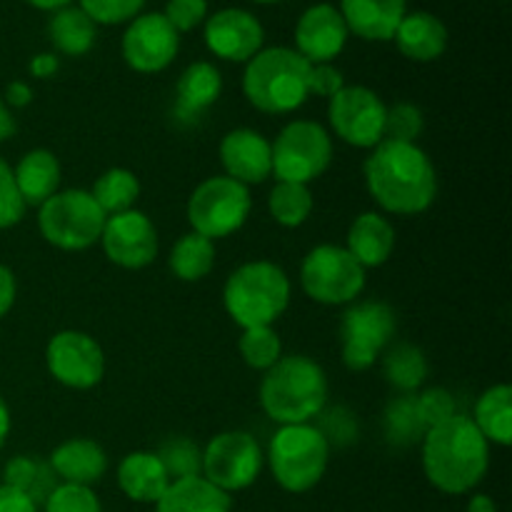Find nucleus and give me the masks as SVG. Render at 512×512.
<instances>
[{
  "label": "nucleus",
  "instance_id": "1",
  "mask_svg": "<svg viewBox=\"0 0 512 512\" xmlns=\"http://www.w3.org/2000/svg\"><path fill=\"white\" fill-rule=\"evenodd\" d=\"M370 198L390 215H420L435 203L438 173L418 143L383 140L363 163Z\"/></svg>",
  "mask_w": 512,
  "mask_h": 512
},
{
  "label": "nucleus",
  "instance_id": "25",
  "mask_svg": "<svg viewBox=\"0 0 512 512\" xmlns=\"http://www.w3.org/2000/svg\"><path fill=\"white\" fill-rule=\"evenodd\" d=\"M345 250L368 268H380L390 260L395 250V228L385 215L373 213H360L358 218L350 223L348 240H345Z\"/></svg>",
  "mask_w": 512,
  "mask_h": 512
},
{
  "label": "nucleus",
  "instance_id": "45",
  "mask_svg": "<svg viewBox=\"0 0 512 512\" xmlns=\"http://www.w3.org/2000/svg\"><path fill=\"white\" fill-rule=\"evenodd\" d=\"M345 88V78L333 63H318L310 65L308 73V95H318V98H333Z\"/></svg>",
  "mask_w": 512,
  "mask_h": 512
},
{
  "label": "nucleus",
  "instance_id": "22",
  "mask_svg": "<svg viewBox=\"0 0 512 512\" xmlns=\"http://www.w3.org/2000/svg\"><path fill=\"white\" fill-rule=\"evenodd\" d=\"M115 478H118L120 493L140 505H155L173 483L158 453H150V450H135L125 455L118 463Z\"/></svg>",
  "mask_w": 512,
  "mask_h": 512
},
{
  "label": "nucleus",
  "instance_id": "23",
  "mask_svg": "<svg viewBox=\"0 0 512 512\" xmlns=\"http://www.w3.org/2000/svg\"><path fill=\"white\" fill-rule=\"evenodd\" d=\"M223 93V75L208 60L190 63L175 85V118L180 123H195Z\"/></svg>",
  "mask_w": 512,
  "mask_h": 512
},
{
  "label": "nucleus",
  "instance_id": "39",
  "mask_svg": "<svg viewBox=\"0 0 512 512\" xmlns=\"http://www.w3.org/2000/svg\"><path fill=\"white\" fill-rule=\"evenodd\" d=\"M40 508L43 512H103V503L93 488L58 483Z\"/></svg>",
  "mask_w": 512,
  "mask_h": 512
},
{
  "label": "nucleus",
  "instance_id": "15",
  "mask_svg": "<svg viewBox=\"0 0 512 512\" xmlns=\"http://www.w3.org/2000/svg\"><path fill=\"white\" fill-rule=\"evenodd\" d=\"M123 60L135 73H163L180 50V33L163 13H143L128 23L123 33Z\"/></svg>",
  "mask_w": 512,
  "mask_h": 512
},
{
  "label": "nucleus",
  "instance_id": "40",
  "mask_svg": "<svg viewBox=\"0 0 512 512\" xmlns=\"http://www.w3.org/2000/svg\"><path fill=\"white\" fill-rule=\"evenodd\" d=\"M78 8L95 25H123L138 18L145 0H78Z\"/></svg>",
  "mask_w": 512,
  "mask_h": 512
},
{
  "label": "nucleus",
  "instance_id": "42",
  "mask_svg": "<svg viewBox=\"0 0 512 512\" xmlns=\"http://www.w3.org/2000/svg\"><path fill=\"white\" fill-rule=\"evenodd\" d=\"M415 408H418V415L420 420H423L425 430L443 423V420H448L450 415L458 413V405H455L453 393H448L445 388H428L420 395H415Z\"/></svg>",
  "mask_w": 512,
  "mask_h": 512
},
{
  "label": "nucleus",
  "instance_id": "36",
  "mask_svg": "<svg viewBox=\"0 0 512 512\" xmlns=\"http://www.w3.org/2000/svg\"><path fill=\"white\" fill-rule=\"evenodd\" d=\"M240 358L253 370H270L283 358V343L275 333L273 325H260V328H245L240 335Z\"/></svg>",
  "mask_w": 512,
  "mask_h": 512
},
{
  "label": "nucleus",
  "instance_id": "11",
  "mask_svg": "<svg viewBox=\"0 0 512 512\" xmlns=\"http://www.w3.org/2000/svg\"><path fill=\"white\" fill-rule=\"evenodd\" d=\"M398 330L393 308L380 300L350 303L340 320V350L345 368L353 373L373 368Z\"/></svg>",
  "mask_w": 512,
  "mask_h": 512
},
{
  "label": "nucleus",
  "instance_id": "49",
  "mask_svg": "<svg viewBox=\"0 0 512 512\" xmlns=\"http://www.w3.org/2000/svg\"><path fill=\"white\" fill-rule=\"evenodd\" d=\"M28 70L33 78H40V80L53 78V75L60 70V58L55 53H38L33 60H30Z\"/></svg>",
  "mask_w": 512,
  "mask_h": 512
},
{
  "label": "nucleus",
  "instance_id": "19",
  "mask_svg": "<svg viewBox=\"0 0 512 512\" xmlns=\"http://www.w3.org/2000/svg\"><path fill=\"white\" fill-rule=\"evenodd\" d=\"M220 163L225 175L243 185H260L273 175V148L263 133L235 128L220 140Z\"/></svg>",
  "mask_w": 512,
  "mask_h": 512
},
{
  "label": "nucleus",
  "instance_id": "3",
  "mask_svg": "<svg viewBox=\"0 0 512 512\" xmlns=\"http://www.w3.org/2000/svg\"><path fill=\"white\" fill-rule=\"evenodd\" d=\"M328 375L308 355H283L260 380V408L278 425L313 423L328 405Z\"/></svg>",
  "mask_w": 512,
  "mask_h": 512
},
{
  "label": "nucleus",
  "instance_id": "37",
  "mask_svg": "<svg viewBox=\"0 0 512 512\" xmlns=\"http://www.w3.org/2000/svg\"><path fill=\"white\" fill-rule=\"evenodd\" d=\"M160 463L168 470L170 480L193 478L200 475V463H203V450L188 438H173L158 450Z\"/></svg>",
  "mask_w": 512,
  "mask_h": 512
},
{
  "label": "nucleus",
  "instance_id": "14",
  "mask_svg": "<svg viewBox=\"0 0 512 512\" xmlns=\"http://www.w3.org/2000/svg\"><path fill=\"white\" fill-rule=\"evenodd\" d=\"M48 373L70 390H90L103 380L105 353L93 335L83 330H60L45 348Z\"/></svg>",
  "mask_w": 512,
  "mask_h": 512
},
{
  "label": "nucleus",
  "instance_id": "43",
  "mask_svg": "<svg viewBox=\"0 0 512 512\" xmlns=\"http://www.w3.org/2000/svg\"><path fill=\"white\" fill-rule=\"evenodd\" d=\"M163 15L178 33H188V30L205 23V18H208V0H168Z\"/></svg>",
  "mask_w": 512,
  "mask_h": 512
},
{
  "label": "nucleus",
  "instance_id": "50",
  "mask_svg": "<svg viewBox=\"0 0 512 512\" xmlns=\"http://www.w3.org/2000/svg\"><path fill=\"white\" fill-rule=\"evenodd\" d=\"M15 133V118H13V110L5 105V100L0 98V143L10 138Z\"/></svg>",
  "mask_w": 512,
  "mask_h": 512
},
{
  "label": "nucleus",
  "instance_id": "9",
  "mask_svg": "<svg viewBox=\"0 0 512 512\" xmlns=\"http://www.w3.org/2000/svg\"><path fill=\"white\" fill-rule=\"evenodd\" d=\"M368 270L345 250V245H318L300 265L305 295L320 305H350L365 290Z\"/></svg>",
  "mask_w": 512,
  "mask_h": 512
},
{
  "label": "nucleus",
  "instance_id": "24",
  "mask_svg": "<svg viewBox=\"0 0 512 512\" xmlns=\"http://www.w3.org/2000/svg\"><path fill=\"white\" fill-rule=\"evenodd\" d=\"M400 53L415 63H433L448 50V28L443 20L425 10L405 13L393 35Z\"/></svg>",
  "mask_w": 512,
  "mask_h": 512
},
{
  "label": "nucleus",
  "instance_id": "8",
  "mask_svg": "<svg viewBox=\"0 0 512 512\" xmlns=\"http://www.w3.org/2000/svg\"><path fill=\"white\" fill-rule=\"evenodd\" d=\"M250 210H253V198L248 185L228 175H213L190 193L188 223L193 233L215 243L218 238L238 233L248 223Z\"/></svg>",
  "mask_w": 512,
  "mask_h": 512
},
{
  "label": "nucleus",
  "instance_id": "27",
  "mask_svg": "<svg viewBox=\"0 0 512 512\" xmlns=\"http://www.w3.org/2000/svg\"><path fill=\"white\" fill-rule=\"evenodd\" d=\"M155 512H233V498L203 475H193L173 480L155 503Z\"/></svg>",
  "mask_w": 512,
  "mask_h": 512
},
{
  "label": "nucleus",
  "instance_id": "33",
  "mask_svg": "<svg viewBox=\"0 0 512 512\" xmlns=\"http://www.w3.org/2000/svg\"><path fill=\"white\" fill-rule=\"evenodd\" d=\"M90 195H93V200L105 215L125 213V210H133L135 203H138L140 180L135 178L133 170L110 168L95 180Z\"/></svg>",
  "mask_w": 512,
  "mask_h": 512
},
{
  "label": "nucleus",
  "instance_id": "18",
  "mask_svg": "<svg viewBox=\"0 0 512 512\" xmlns=\"http://www.w3.org/2000/svg\"><path fill=\"white\" fill-rule=\"evenodd\" d=\"M348 25L335 5L315 3L305 10L295 25V53L310 65L333 63L348 43Z\"/></svg>",
  "mask_w": 512,
  "mask_h": 512
},
{
  "label": "nucleus",
  "instance_id": "51",
  "mask_svg": "<svg viewBox=\"0 0 512 512\" xmlns=\"http://www.w3.org/2000/svg\"><path fill=\"white\" fill-rule=\"evenodd\" d=\"M468 512H498V505H495V500L490 495L475 493L468 500Z\"/></svg>",
  "mask_w": 512,
  "mask_h": 512
},
{
  "label": "nucleus",
  "instance_id": "29",
  "mask_svg": "<svg viewBox=\"0 0 512 512\" xmlns=\"http://www.w3.org/2000/svg\"><path fill=\"white\" fill-rule=\"evenodd\" d=\"M48 40L58 53L68 55V58H80V55L90 53L98 40V25L78 5H65L50 15Z\"/></svg>",
  "mask_w": 512,
  "mask_h": 512
},
{
  "label": "nucleus",
  "instance_id": "41",
  "mask_svg": "<svg viewBox=\"0 0 512 512\" xmlns=\"http://www.w3.org/2000/svg\"><path fill=\"white\" fill-rule=\"evenodd\" d=\"M25 210H28V205L20 198L13 168L0 158V230L18 225L25 218Z\"/></svg>",
  "mask_w": 512,
  "mask_h": 512
},
{
  "label": "nucleus",
  "instance_id": "20",
  "mask_svg": "<svg viewBox=\"0 0 512 512\" xmlns=\"http://www.w3.org/2000/svg\"><path fill=\"white\" fill-rule=\"evenodd\" d=\"M48 465L55 478H58V483L93 488L108 473V455L95 440L70 438L50 453Z\"/></svg>",
  "mask_w": 512,
  "mask_h": 512
},
{
  "label": "nucleus",
  "instance_id": "38",
  "mask_svg": "<svg viewBox=\"0 0 512 512\" xmlns=\"http://www.w3.org/2000/svg\"><path fill=\"white\" fill-rule=\"evenodd\" d=\"M425 130V115L418 105L400 103L390 105L385 113V140H398V143H415Z\"/></svg>",
  "mask_w": 512,
  "mask_h": 512
},
{
  "label": "nucleus",
  "instance_id": "26",
  "mask_svg": "<svg viewBox=\"0 0 512 512\" xmlns=\"http://www.w3.org/2000/svg\"><path fill=\"white\" fill-rule=\"evenodd\" d=\"M15 185L20 190V198L25 200V205H33L40 208L48 198H53L60 190V178H63V170H60L58 158L55 153L45 148L28 150L23 158L18 160V165L13 168Z\"/></svg>",
  "mask_w": 512,
  "mask_h": 512
},
{
  "label": "nucleus",
  "instance_id": "48",
  "mask_svg": "<svg viewBox=\"0 0 512 512\" xmlns=\"http://www.w3.org/2000/svg\"><path fill=\"white\" fill-rule=\"evenodd\" d=\"M5 105L8 108H28L33 103V88H30L25 80H13V83L5 88Z\"/></svg>",
  "mask_w": 512,
  "mask_h": 512
},
{
  "label": "nucleus",
  "instance_id": "16",
  "mask_svg": "<svg viewBox=\"0 0 512 512\" xmlns=\"http://www.w3.org/2000/svg\"><path fill=\"white\" fill-rule=\"evenodd\" d=\"M100 245L105 258L118 268H148L158 258V230L143 210H125L105 218Z\"/></svg>",
  "mask_w": 512,
  "mask_h": 512
},
{
  "label": "nucleus",
  "instance_id": "52",
  "mask_svg": "<svg viewBox=\"0 0 512 512\" xmlns=\"http://www.w3.org/2000/svg\"><path fill=\"white\" fill-rule=\"evenodd\" d=\"M10 428H13V418H10V408L3 398H0V450L8 443Z\"/></svg>",
  "mask_w": 512,
  "mask_h": 512
},
{
  "label": "nucleus",
  "instance_id": "46",
  "mask_svg": "<svg viewBox=\"0 0 512 512\" xmlns=\"http://www.w3.org/2000/svg\"><path fill=\"white\" fill-rule=\"evenodd\" d=\"M0 512H38V505L10 485H0Z\"/></svg>",
  "mask_w": 512,
  "mask_h": 512
},
{
  "label": "nucleus",
  "instance_id": "28",
  "mask_svg": "<svg viewBox=\"0 0 512 512\" xmlns=\"http://www.w3.org/2000/svg\"><path fill=\"white\" fill-rule=\"evenodd\" d=\"M470 420L490 445H512V388L508 383L493 385L478 400Z\"/></svg>",
  "mask_w": 512,
  "mask_h": 512
},
{
  "label": "nucleus",
  "instance_id": "6",
  "mask_svg": "<svg viewBox=\"0 0 512 512\" xmlns=\"http://www.w3.org/2000/svg\"><path fill=\"white\" fill-rule=\"evenodd\" d=\"M275 483L285 493L303 495L325 478L330 465V443L313 423L280 425L265 455Z\"/></svg>",
  "mask_w": 512,
  "mask_h": 512
},
{
  "label": "nucleus",
  "instance_id": "4",
  "mask_svg": "<svg viewBox=\"0 0 512 512\" xmlns=\"http://www.w3.org/2000/svg\"><path fill=\"white\" fill-rule=\"evenodd\" d=\"M308 73L310 63L293 48H263L245 63L243 93L260 113L288 115L310 98Z\"/></svg>",
  "mask_w": 512,
  "mask_h": 512
},
{
  "label": "nucleus",
  "instance_id": "44",
  "mask_svg": "<svg viewBox=\"0 0 512 512\" xmlns=\"http://www.w3.org/2000/svg\"><path fill=\"white\" fill-rule=\"evenodd\" d=\"M325 413V410H323ZM320 433L325 435V440L333 445H348L355 443V435H358V425H355V415H350L345 408H333L325 413V423L315 425Z\"/></svg>",
  "mask_w": 512,
  "mask_h": 512
},
{
  "label": "nucleus",
  "instance_id": "13",
  "mask_svg": "<svg viewBox=\"0 0 512 512\" xmlns=\"http://www.w3.org/2000/svg\"><path fill=\"white\" fill-rule=\"evenodd\" d=\"M385 113L388 105L365 85H345L328 103V123L333 133L343 143L363 150H373L385 140Z\"/></svg>",
  "mask_w": 512,
  "mask_h": 512
},
{
  "label": "nucleus",
  "instance_id": "17",
  "mask_svg": "<svg viewBox=\"0 0 512 512\" xmlns=\"http://www.w3.org/2000/svg\"><path fill=\"white\" fill-rule=\"evenodd\" d=\"M203 38L210 53L228 63H248L263 50L265 30L250 10L223 8L205 18Z\"/></svg>",
  "mask_w": 512,
  "mask_h": 512
},
{
  "label": "nucleus",
  "instance_id": "30",
  "mask_svg": "<svg viewBox=\"0 0 512 512\" xmlns=\"http://www.w3.org/2000/svg\"><path fill=\"white\" fill-rule=\"evenodd\" d=\"M383 358V375L395 390L403 395H413L415 390L423 388L428 378V358L423 350L413 343H395L385 348Z\"/></svg>",
  "mask_w": 512,
  "mask_h": 512
},
{
  "label": "nucleus",
  "instance_id": "35",
  "mask_svg": "<svg viewBox=\"0 0 512 512\" xmlns=\"http://www.w3.org/2000/svg\"><path fill=\"white\" fill-rule=\"evenodd\" d=\"M383 430L388 443L398 445V448H408V445L423 440L425 425L415 408V395H400V398L390 400L383 415Z\"/></svg>",
  "mask_w": 512,
  "mask_h": 512
},
{
  "label": "nucleus",
  "instance_id": "53",
  "mask_svg": "<svg viewBox=\"0 0 512 512\" xmlns=\"http://www.w3.org/2000/svg\"><path fill=\"white\" fill-rule=\"evenodd\" d=\"M25 3L38 10H45V13H55V10L65 8V5H73V0H25Z\"/></svg>",
  "mask_w": 512,
  "mask_h": 512
},
{
  "label": "nucleus",
  "instance_id": "32",
  "mask_svg": "<svg viewBox=\"0 0 512 512\" xmlns=\"http://www.w3.org/2000/svg\"><path fill=\"white\" fill-rule=\"evenodd\" d=\"M3 485L20 490L23 495H28L35 505H43L45 498L55 490L58 478L50 470L48 463L33 458V455H15L13 460H8L3 470Z\"/></svg>",
  "mask_w": 512,
  "mask_h": 512
},
{
  "label": "nucleus",
  "instance_id": "12",
  "mask_svg": "<svg viewBox=\"0 0 512 512\" xmlns=\"http://www.w3.org/2000/svg\"><path fill=\"white\" fill-rule=\"evenodd\" d=\"M265 453L258 440L245 430L218 433L203 448L200 475L223 493L233 495L248 490L263 470Z\"/></svg>",
  "mask_w": 512,
  "mask_h": 512
},
{
  "label": "nucleus",
  "instance_id": "54",
  "mask_svg": "<svg viewBox=\"0 0 512 512\" xmlns=\"http://www.w3.org/2000/svg\"><path fill=\"white\" fill-rule=\"evenodd\" d=\"M253 3H260V5H273V3H280V0H253Z\"/></svg>",
  "mask_w": 512,
  "mask_h": 512
},
{
  "label": "nucleus",
  "instance_id": "21",
  "mask_svg": "<svg viewBox=\"0 0 512 512\" xmlns=\"http://www.w3.org/2000/svg\"><path fill=\"white\" fill-rule=\"evenodd\" d=\"M348 33L373 43L393 40L400 20L408 13V0H340Z\"/></svg>",
  "mask_w": 512,
  "mask_h": 512
},
{
  "label": "nucleus",
  "instance_id": "10",
  "mask_svg": "<svg viewBox=\"0 0 512 512\" xmlns=\"http://www.w3.org/2000/svg\"><path fill=\"white\" fill-rule=\"evenodd\" d=\"M273 148V175L288 183H313L333 163V140L330 133L315 120H290Z\"/></svg>",
  "mask_w": 512,
  "mask_h": 512
},
{
  "label": "nucleus",
  "instance_id": "2",
  "mask_svg": "<svg viewBox=\"0 0 512 512\" xmlns=\"http://www.w3.org/2000/svg\"><path fill=\"white\" fill-rule=\"evenodd\" d=\"M420 450L425 478L445 495L473 493L488 475L490 443L465 413L425 430Z\"/></svg>",
  "mask_w": 512,
  "mask_h": 512
},
{
  "label": "nucleus",
  "instance_id": "31",
  "mask_svg": "<svg viewBox=\"0 0 512 512\" xmlns=\"http://www.w3.org/2000/svg\"><path fill=\"white\" fill-rule=\"evenodd\" d=\"M170 270L183 283H198L215 268V243L198 233H185L175 240L168 258Z\"/></svg>",
  "mask_w": 512,
  "mask_h": 512
},
{
  "label": "nucleus",
  "instance_id": "5",
  "mask_svg": "<svg viewBox=\"0 0 512 512\" xmlns=\"http://www.w3.org/2000/svg\"><path fill=\"white\" fill-rule=\"evenodd\" d=\"M290 295V278L270 260L243 263L223 285L225 313L243 330L273 325L288 310Z\"/></svg>",
  "mask_w": 512,
  "mask_h": 512
},
{
  "label": "nucleus",
  "instance_id": "47",
  "mask_svg": "<svg viewBox=\"0 0 512 512\" xmlns=\"http://www.w3.org/2000/svg\"><path fill=\"white\" fill-rule=\"evenodd\" d=\"M15 295H18V283L8 265L0 263V320L13 310Z\"/></svg>",
  "mask_w": 512,
  "mask_h": 512
},
{
  "label": "nucleus",
  "instance_id": "34",
  "mask_svg": "<svg viewBox=\"0 0 512 512\" xmlns=\"http://www.w3.org/2000/svg\"><path fill=\"white\" fill-rule=\"evenodd\" d=\"M268 210L283 228H300L313 213V193L303 183L278 180L268 195Z\"/></svg>",
  "mask_w": 512,
  "mask_h": 512
},
{
  "label": "nucleus",
  "instance_id": "7",
  "mask_svg": "<svg viewBox=\"0 0 512 512\" xmlns=\"http://www.w3.org/2000/svg\"><path fill=\"white\" fill-rule=\"evenodd\" d=\"M105 218L90 190H58L38 208V230L53 248L80 253L100 243Z\"/></svg>",
  "mask_w": 512,
  "mask_h": 512
}]
</instances>
